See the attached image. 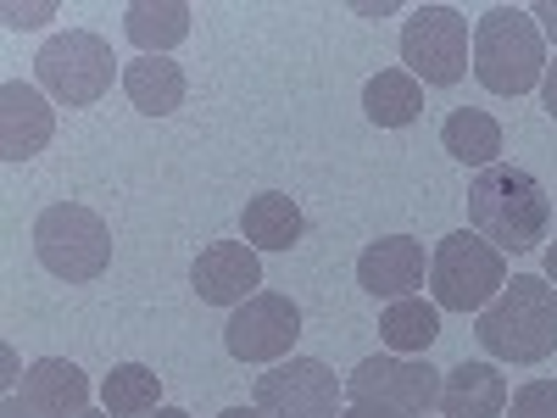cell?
Listing matches in <instances>:
<instances>
[{
  "instance_id": "6da1fadb",
  "label": "cell",
  "mask_w": 557,
  "mask_h": 418,
  "mask_svg": "<svg viewBox=\"0 0 557 418\" xmlns=\"http://www.w3.org/2000/svg\"><path fill=\"white\" fill-rule=\"evenodd\" d=\"M469 223L502 257L507 251L519 257L552 235V196L541 190L535 173H524L513 162H496V168H480V179L469 184Z\"/></svg>"
},
{
  "instance_id": "7a4b0ae2",
  "label": "cell",
  "mask_w": 557,
  "mask_h": 418,
  "mask_svg": "<svg viewBox=\"0 0 557 418\" xmlns=\"http://www.w3.org/2000/svg\"><path fill=\"white\" fill-rule=\"evenodd\" d=\"M474 335L496 362H546L557 352V285L546 273H513Z\"/></svg>"
},
{
  "instance_id": "3957f363",
  "label": "cell",
  "mask_w": 557,
  "mask_h": 418,
  "mask_svg": "<svg viewBox=\"0 0 557 418\" xmlns=\"http://www.w3.org/2000/svg\"><path fill=\"white\" fill-rule=\"evenodd\" d=\"M474 78L491 96H530L546 78V45L530 12L491 7L474 23Z\"/></svg>"
},
{
  "instance_id": "277c9868",
  "label": "cell",
  "mask_w": 557,
  "mask_h": 418,
  "mask_svg": "<svg viewBox=\"0 0 557 418\" xmlns=\"http://www.w3.org/2000/svg\"><path fill=\"white\" fill-rule=\"evenodd\" d=\"M34 257L45 262V273L67 279V285H96L112 268V229L101 212L57 201L34 218Z\"/></svg>"
},
{
  "instance_id": "5b68a950",
  "label": "cell",
  "mask_w": 557,
  "mask_h": 418,
  "mask_svg": "<svg viewBox=\"0 0 557 418\" xmlns=\"http://www.w3.org/2000/svg\"><path fill=\"white\" fill-rule=\"evenodd\" d=\"M507 285V257L480 241L474 229H457L430 251V291L441 312H485Z\"/></svg>"
},
{
  "instance_id": "8992f818",
  "label": "cell",
  "mask_w": 557,
  "mask_h": 418,
  "mask_svg": "<svg viewBox=\"0 0 557 418\" xmlns=\"http://www.w3.org/2000/svg\"><path fill=\"white\" fill-rule=\"evenodd\" d=\"M34 78L57 107H96L117 78L112 45L89 28H67L57 39H45V51L34 57Z\"/></svg>"
},
{
  "instance_id": "52a82bcc",
  "label": "cell",
  "mask_w": 557,
  "mask_h": 418,
  "mask_svg": "<svg viewBox=\"0 0 557 418\" xmlns=\"http://www.w3.org/2000/svg\"><path fill=\"white\" fill-rule=\"evenodd\" d=\"M401 62L424 84H457L474 62V34L457 7H418L401 28Z\"/></svg>"
},
{
  "instance_id": "ba28073f",
  "label": "cell",
  "mask_w": 557,
  "mask_h": 418,
  "mask_svg": "<svg viewBox=\"0 0 557 418\" xmlns=\"http://www.w3.org/2000/svg\"><path fill=\"white\" fill-rule=\"evenodd\" d=\"M441 368L424 357H362L346 374V396L368 407H391L401 418H430L441 407Z\"/></svg>"
},
{
  "instance_id": "9c48e42d",
  "label": "cell",
  "mask_w": 557,
  "mask_h": 418,
  "mask_svg": "<svg viewBox=\"0 0 557 418\" xmlns=\"http://www.w3.org/2000/svg\"><path fill=\"white\" fill-rule=\"evenodd\" d=\"M346 380H335L318 357H285L257 374V407L268 418H341Z\"/></svg>"
},
{
  "instance_id": "30bf717a",
  "label": "cell",
  "mask_w": 557,
  "mask_h": 418,
  "mask_svg": "<svg viewBox=\"0 0 557 418\" xmlns=\"http://www.w3.org/2000/svg\"><path fill=\"white\" fill-rule=\"evenodd\" d=\"M301 335V307L278 291H257L223 323V346L235 362H285Z\"/></svg>"
},
{
  "instance_id": "8fae6325",
  "label": "cell",
  "mask_w": 557,
  "mask_h": 418,
  "mask_svg": "<svg viewBox=\"0 0 557 418\" xmlns=\"http://www.w3.org/2000/svg\"><path fill=\"white\" fill-rule=\"evenodd\" d=\"M0 418H101L89 413V380L67 357H39L23 368V385H12Z\"/></svg>"
},
{
  "instance_id": "7c38bea8",
  "label": "cell",
  "mask_w": 557,
  "mask_h": 418,
  "mask_svg": "<svg viewBox=\"0 0 557 418\" xmlns=\"http://www.w3.org/2000/svg\"><path fill=\"white\" fill-rule=\"evenodd\" d=\"M190 285H196V296H201L207 307H228V312H235V307L251 302L257 285H262L257 246H246V241H212V246L196 257V268H190Z\"/></svg>"
},
{
  "instance_id": "4fadbf2b",
  "label": "cell",
  "mask_w": 557,
  "mask_h": 418,
  "mask_svg": "<svg viewBox=\"0 0 557 418\" xmlns=\"http://www.w3.org/2000/svg\"><path fill=\"white\" fill-rule=\"evenodd\" d=\"M424 273H430V257H424V241H412V235H385L374 246H362L357 257V285L380 302L418 296Z\"/></svg>"
},
{
  "instance_id": "5bb4252c",
  "label": "cell",
  "mask_w": 557,
  "mask_h": 418,
  "mask_svg": "<svg viewBox=\"0 0 557 418\" xmlns=\"http://www.w3.org/2000/svg\"><path fill=\"white\" fill-rule=\"evenodd\" d=\"M57 134V112H51V96L39 84H23L12 78L0 89V157L7 162H28L51 146Z\"/></svg>"
},
{
  "instance_id": "9a60e30c",
  "label": "cell",
  "mask_w": 557,
  "mask_h": 418,
  "mask_svg": "<svg viewBox=\"0 0 557 418\" xmlns=\"http://www.w3.org/2000/svg\"><path fill=\"white\" fill-rule=\"evenodd\" d=\"M441 413L446 418H502L507 413V380L496 362H457L441 380Z\"/></svg>"
},
{
  "instance_id": "2e32d148",
  "label": "cell",
  "mask_w": 557,
  "mask_h": 418,
  "mask_svg": "<svg viewBox=\"0 0 557 418\" xmlns=\"http://www.w3.org/2000/svg\"><path fill=\"white\" fill-rule=\"evenodd\" d=\"M184 67L168 62V57H139L123 67V96L134 101V112H146V118H173L184 107Z\"/></svg>"
},
{
  "instance_id": "e0dca14e",
  "label": "cell",
  "mask_w": 557,
  "mask_h": 418,
  "mask_svg": "<svg viewBox=\"0 0 557 418\" xmlns=\"http://www.w3.org/2000/svg\"><path fill=\"white\" fill-rule=\"evenodd\" d=\"M240 229H246V246H257V251H296V246H301L307 218H301V207H296L290 196L262 190V196H251V201H246Z\"/></svg>"
},
{
  "instance_id": "ac0fdd59",
  "label": "cell",
  "mask_w": 557,
  "mask_h": 418,
  "mask_svg": "<svg viewBox=\"0 0 557 418\" xmlns=\"http://www.w3.org/2000/svg\"><path fill=\"white\" fill-rule=\"evenodd\" d=\"M441 151L462 168H496L502 157V123L480 107H457L446 123H441Z\"/></svg>"
},
{
  "instance_id": "d6986e66",
  "label": "cell",
  "mask_w": 557,
  "mask_h": 418,
  "mask_svg": "<svg viewBox=\"0 0 557 418\" xmlns=\"http://www.w3.org/2000/svg\"><path fill=\"white\" fill-rule=\"evenodd\" d=\"M190 7L184 0H134V7L123 12V28L128 39L139 45V57H168L173 45L190 34Z\"/></svg>"
},
{
  "instance_id": "ffe728a7",
  "label": "cell",
  "mask_w": 557,
  "mask_h": 418,
  "mask_svg": "<svg viewBox=\"0 0 557 418\" xmlns=\"http://www.w3.org/2000/svg\"><path fill=\"white\" fill-rule=\"evenodd\" d=\"M362 112L380 128H407V123H418V112H424V89H418L412 73L385 67V73H374L362 84Z\"/></svg>"
},
{
  "instance_id": "44dd1931",
  "label": "cell",
  "mask_w": 557,
  "mask_h": 418,
  "mask_svg": "<svg viewBox=\"0 0 557 418\" xmlns=\"http://www.w3.org/2000/svg\"><path fill=\"white\" fill-rule=\"evenodd\" d=\"M380 335H385V346L401 352V357L430 352L435 335H441V307L424 302V296H401V302H391V307L380 312Z\"/></svg>"
},
{
  "instance_id": "7402d4cb",
  "label": "cell",
  "mask_w": 557,
  "mask_h": 418,
  "mask_svg": "<svg viewBox=\"0 0 557 418\" xmlns=\"http://www.w3.org/2000/svg\"><path fill=\"white\" fill-rule=\"evenodd\" d=\"M101 402H107V418H139V413H157L162 402V380L151 374L146 362H117L107 385H101Z\"/></svg>"
},
{
  "instance_id": "603a6c76",
  "label": "cell",
  "mask_w": 557,
  "mask_h": 418,
  "mask_svg": "<svg viewBox=\"0 0 557 418\" xmlns=\"http://www.w3.org/2000/svg\"><path fill=\"white\" fill-rule=\"evenodd\" d=\"M513 418H557V380H530L513 391Z\"/></svg>"
},
{
  "instance_id": "cb8c5ba5",
  "label": "cell",
  "mask_w": 557,
  "mask_h": 418,
  "mask_svg": "<svg viewBox=\"0 0 557 418\" xmlns=\"http://www.w3.org/2000/svg\"><path fill=\"white\" fill-rule=\"evenodd\" d=\"M51 12H57V7H17V0H12V7L0 12V17H7L12 28H39L45 17H51Z\"/></svg>"
},
{
  "instance_id": "d4e9b609",
  "label": "cell",
  "mask_w": 557,
  "mask_h": 418,
  "mask_svg": "<svg viewBox=\"0 0 557 418\" xmlns=\"http://www.w3.org/2000/svg\"><path fill=\"white\" fill-rule=\"evenodd\" d=\"M541 107L557 118V62H546V78H541Z\"/></svg>"
},
{
  "instance_id": "484cf974",
  "label": "cell",
  "mask_w": 557,
  "mask_h": 418,
  "mask_svg": "<svg viewBox=\"0 0 557 418\" xmlns=\"http://www.w3.org/2000/svg\"><path fill=\"white\" fill-rule=\"evenodd\" d=\"M341 418H401V413H391V407H368V402H351Z\"/></svg>"
},
{
  "instance_id": "4316f807",
  "label": "cell",
  "mask_w": 557,
  "mask_h": 418,
  "mask_svg": "<svg viewBox=\"0 0 557 418\" xmlns=\"http://www.w3.org/2000/svg\"><path fill=\"white\" fill-rule=\"evenodd\" d=\"M530 17H541V23H546V34L557 39V0H541V7H530Z\"/></svg>"
},
{
  "instance_id": "83f0119b",
  "label": "cell",
  "mask_w": 557,
  "mask_h": 418,
  "mask_svg": "<svg viewBox=\"0 0 557 418\" xmlns=\"http://www.w3.org/2000/svg\"><path fill=\"white\" fill-rule=\"evenodd\" d=\"M218 418H268L262 407H228V413H218Z\"/></svg>"
},
{
  "instance_id": "f1b7e54d",
  "label": "cell",
  "mask_w": 557,
  "mask_h": 418,
  "mask_svg": "<svg viewBox=\"0 0 557 418\" xmlns=\"http://www.w3.org/2000/svg\"><path fill=\"white\" fill-rule=\"evenodd\" d=\"M139 418H190L184 407H157V413H139Z\"/></svg>"
},
{
  "instance_id": "f546056e",
  "label": "cell",
  "mask_w": 557,
  "mask_h": 418,
  "mask_svg": "<svg viewBox=\"0 0 557 418\" xmlns=\"http://www.w3.org/2000/svg\"><path fill=\"white\" fill-rule=\"evenodd\" d=\"M546 279H552V285H557V241L546 246Z\"/></svg>"
}]
</instances>
